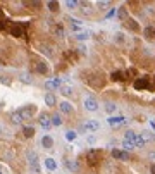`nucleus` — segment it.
<instances>
[{
	"instance_id": "72a5a7b5",
	"label": "nucleus",
	"mask_w": 155,
	"mask_h": 174,
	"mask_svg": "<svg viewBox=\"0 0 155 174\" xmlns=\"http://www.w3.org/2000/svg\"><path fill=\"white\" fill-rule=\"evenodd\" d=\"M110 78L114 79V81H119V79H122V73H119V71H117V73H112Z\"/></svg>"
},
{
	"instance_id": "7c9ffc66",
	"label": "nucleus",
	"mask_w": 155,
	"mask_h": 174,
	"mask_svg": "<svg viewBox=\"0 0 155 174\" xmlns=\"http://www.w3.org/2000/svg\"><path fill=\"white\" fill-rule=\"evenodd\" d=\"M76 136H78V134H76V131H73V129L66 131V138H67V140H69V141L76 140Z\"/></svg>"
},
{
	"instance_id": "c03bdc74",
	"label": "nucleus",
	"mask_w": 155,
	"mask_h": 174,
	"mask_svg": "<svg viewBox=\"0 0 155 174\" xmlns=\"http://www.w3.org/2000/svg\"><path fill=\"white\" fill-rule=\"evenodd\" d=\"M152 122H155V119H153V121H152Z\"/></svg>"
},
{
	"instance_id": "412c9836",
	"label": "nucleus",
	"mask_w": 155,
	"mask_h": 174,
	"mask_svg": "<svg viewBox=\"0 0 155 174\" xmlns=\"http://www.w3.org/2000/svg\"><path fill=\"white\" fill-rule=\"evenodd\" d=\"M60 93H62L64 96H71V95H73V86L62 85V86H60Z\"/></svg>"
},
{
	"instance_id": "2f4dec72",
	"label": "nucleus",
	"mask_w": 155,
	"mask_h": 174,
	"mask_svg": "<svg viewBox=\"0 0 155 174\" xmlns=\"http://www.w3.org/2000/svg\"><path fill=\"white\" fill-rule=\"evenodd\" d=\"M140 136L145 140V143H147V141H150L152 138H153V136H152V134H150V131H141V134H140Z\"/></svg>"
},
{
	"instance_id": "9d476101",
	"label": "nucleus",
	"mask_w": 155,
	"mask_h": 174,
	"mask_svg": "<svg viewBox=\"0 0 155 174\" xmlns=\"http://www.w3.org/2000/svg\"><path fill=\"white\" fill-rule=\"evenodd\" d=\"M45 105H47V107H55L57 105V96L52 92L45 93Z\"/></svg>"
},
{
	"instance_id": "2eb2a0df",
	"label": "nucleus",
	"mask_w": 155,
	"mask_h": 174,
	"mask_svg": "<svg viewBox=\"0 0 155 174\" xmlns=\"http://www.w3.org/2000/svg\"><path fill=\"white\" fill-rule=\"evenodd\" d=\"M148 79L147 78H141V79H136V81H134V88L136 90H145V88H148Z\"/></svg>"
},
{
	"instance_id": "f257e3e1",
	"label": "nucleus",
	"mask_w": 155,
	"mask_h": 174,
	"mask_svg": "<svg viewBox=\"0 0 155 174\" xmlns=\"http://www.w3.org/2000/svg\"><path fill=\"white\" fill-rule=\"evenodd\" d=\"M35 112H36V105L30 104V105H26V107L19 109V114H21L22 121H28V119H33Z\"/></svg>"
},
{
	"instance_id": "9b49d317",
	"label": "nucleus",
	"mask_w": 155,
	"mask_h": 174,
	"mask_svg": "<svg viewBox=\"0 0 155 174\" xmlns=\"http://www.w3.org/2000/svg\"><path fill=\"white\" fill-rule=\"evenodd\" d=\"M112 157H114L115 160H129V153L128 152H121V150H117V148L112 150Z\"/></svg>"
},
{
	"instance_id": "f03ea898",
	"label": "nucleus",
	"mask_w": 155,
	"mask_h": 174,
	"mask_svg": "<svg viewBox=\"0 0 155 174\" xmlns=\"http://www.w3.org/2000/svg\"><path fill=\"white\" fill-rule=\"evenodd\" d=\"M28 160H30V167L35 174H40V160H38L36 152H28Z\"/></svg>"
},
{
	"instance_id": "4468645a",
	"label": "nucleus",
	"mask_w": 155,
	"mask_h": 174,
	"mask_svg": "<svg viewBox=\"0 0 155 174\" xmlns=\"http://www.w3.org/2000/svg\"><path fill=\"white\" fill-rule=\"evenodd\" d=\"M126 121V117H122V115H117V117H114V115H110V117L107 119V122L110 124V126H119V124H122V122Z\"/></svg>"
},
{
	"instance_id": "4be33fe9",
	"label": "nucleus",
	"mask_w": 155,
	"mask_h": 174,
	"mask_svg": "<svg viewBox=\"0 0 155 174\" xmlns=\"http://www.w3.org/2000/svg\"><path fill=\"white\" fill-rule=\"evenodd\" d=\"M133 143H134V148H143L145 145H147V143H145V140L140 136V134H136V138L133 140Z\"/></svg>"
},
{
	"instance_id": "7ed1b4c3",
	"label": "nucleus",
	"mask_w": 155,
	"mask_h": 174,
	"mask_svg": "<svg viewBox=\"0 0 155 174\" xmlns=\"http://www.w3.org/2000/svg\"><path fill=\"white\" fill-rule=\"evenodd\" d=\"M83 105L88 112H96L98 111V102L93 98V96H86L85 100H83Z\"/></svg>"
},
{
	"instance_id": "6ab92c4d",
	"label": "nucleus",
	"mask_w": 155,
	"mask_h": 174,
	"mask_svg": "<svg viewBox=\"0 0 155 174\" xmlns=\"http://www.w3.org/2000/svg\"><path fill=\"white\" fill-rule=\"evenodd\" d=\"M143 36L145 38H148V40H152V38L155 36V30H153V26H147L143 30Z\"/></svg>"
},
{
	"instance_id": "473e14b6",
	"label": "nucleus",
	"mask_w": 155,
	"mask_h": 174,
	"mask_svg": "<svg viewBox=\"0 0 155 174\" xmlns=\"http://www.w3.org/2000/svg\"><path fill=\"white\" fill-rule=\"evenodd\" d=\"M76 38H78V40H88V38H90V33H88V31H83V33H78V35H76Z\"/></svg>"
},
{
	"instance_id": "f704fd0d",
	"label": "nucleus",
	"mask_w": 155,
	"mask_h": 174,
	"mask_svg": "<svg viewBox=\"0 0 155 174\" xmlns=\"http://www.w3.org/2000/svg\"><path fill=\"white\" fill-rule=\"evenodd\" d=\"M128 22H129V28H131V30H134V31H138V30H140V28H138V24L133 21V19H129Z\"/></svg>"
},
{
	"instance_id": "c756f323",
	"label": "nucleus",
	"mask_w": 155,
	"mask_h": 174,
	"mask_svg": "<svg viewBox=\"0 0 155 174\" xmlns=\"http://www.w3.org/2000/svg\"><path fill=\"white\" fill-rule=\"evenodd\" d=\"M11 33H12V35H14V36H22V35H24V31H22V30H21V28L14 26V28H12V30H11Z\"/></svg>"
},
{
	"instance_id": "a211bd4d",
	"label": "nucleus",
	"mask_w": 155,
	"mask_h": 174,
	"mask_svg": "<svg viewBox=\"0 0 155 174\" xmlns=\"http://www.w3.org/2000/svg\"><path fill=\"white\" fill-rule=\"evenodd\" d=\"M22 134H24V138H33L35 136V128L33 126H24L22 128Z\"/></svg>"
},
{
	"instance_id": "ea45409f",
	"label": "nucleus",
	"mask_w": 155,
	"mask_h": 174,
	"mask_svg": "<svg viewBox=\"0 0 155 174\" xmlns=\"http://www.w3.org/2000/svg\"><path fill=\"white\" fill-rule=\"evenodd\" d=\"M78 50H79V52H81V54H85V52H86V47H83V45H81V47L78 48Z\"/></svg>"
},
{
	"instance_id": "f8f14e48",
	"label": "nucleus",
	"mask_w": 155,
	"mask_h": 174,
	"mask_svg": "<svg viewBox=\"0 0 155 174\" xmlns=\"http://www.w3.org/2000/svg\"><path fill=\"white\" fill-rule=\"evenodd\" d=\"M66 167L71 171V172H78V171H79V164H78V160H74V159H67Z\"/></svg>"
},
{
	"instance_id": "423d86ee",
	"label": "nucleus",
	"mask_w": 155,
	"mask_h": 174,
	"mask_svg": "<svg viewBox=\"0 0 155 174\" xmlns=\"http://www.w3.org/2000/svg\"><path fill=\"white\" fill-rule=\"evenodd\" d=\"M62 86V79L60 78H54V79H48V81H45V88L47 90H57Z\"/></svg>"
},
{
	"instance_id": "ddd939ff",
	"label": "nucleus",
	"mask_w": 155,
	"mask_h": 174,
	"mask_svg": "<svg viewBox=\"0 0 155 174\" xmlns=\"http://www.w3.org/2000/svg\"><path fill=\"white\" fill-rule=\"evenodd\" d=\"M41 147L47 148V150H50V148L54 147V138H52L50 134H45V136L41 138Z\"/></svg>"
},
{
	"instance_id": "c85d7f7f",
	"label": "nucleus",
	"mask_w": 155,
	"mask_h": 174,
	"mask_svg": "<svg viewBox=\"0 0 155 174\" xmlns=\"http://www.w3.org/2000/svg\"><path fill=\"white\" fill-rule=\"evenodd\" d=\"M54 33H55L59 38H64V35H66V33H64V28L62 26H55V28H54Z\"/></svg>"
},
{
	"instance_id": "5701e85b",
	"label": "nucleus",
	"mask_w": 155,
	"mask_h": 174,
	"mask_svg": "<svg viewBox=\"0 0 155 174\" xmlns=\"http://www.w3.org/2000/svg\"><path fill=\"white\" fill-rule=\"evenodd\" d=\"M36 73L47 74V73H48V66H47L45 62H38V64H36Z\"/></svg>"
},
{
	"instance_id": "6e6552de",
	"label": "nucleus",
	"mask_w": 155,
	"mask_h": 174,
	"mask_svg": "<svg viewBox=\"0 0 155 174\" xmlns=\"http://www.w3.org/2000/svg\"><path fill=\"white\" fill-rule=\"evenodd\" d=\"M98 159H100L98 150H90V152L86 153V160H88V164H92V166H95V164L98 162Z\"/></svg>"
},
{
	"instance_id": "4c0bfd02",
	"label": "nucleus",
	"mask_w": 155,
	"mask_h": 174,
	"mask_svg": "<svg viewBox=\"0 0 155 174\" xmlns=\"http://www.w3.org/2000/svg\"><path fill=\"white\" fill-rule=\"evenodd\" d=\"M0 81L4 83V85H11V79H9V78H5V76H4V78H0Z\"/></svg>"
},
{
	"instance_id": "37998d69",
	"label": "nucleus",
	"mask_w": 155,
	"mask_h": 174,
	"mask_svg": "<svg viewBox=\"0 0 155 174\" xmlns=\"http://www.w3.org/2000/svg\"><path fill=\"white\" fill-rule=\"evenodd\" d=\"M0 174H4V172H2V169H0Z\"/></svg>"
},
{
	"instance_id": "79ce46f5",
	"label": "nucleus",
	"mask_w": 155,
	"mask_h": 174,
	"mask_svg": "<svg viewBox=\"0 0 155 174\" xmlns=\"http://www.w3.org/2000/svg\"><path fill=\"white\" fill-rule=\"evenodd\" d=\"M150 126H152V129L155 131V122H150Z\"/></svg>"
},
{
	"instance_id": "a878e982",
	"label": "nucleus",
	"mask_w": 155,
	"mask_h": 174,
	"mask_svg": "<svg viewBox=\"0 0 155 174\" xmlns=\"http://www.w3.org/2000/svg\"><path fill=\"white\" fill-rule=\"evenodd\" d=\"M19 79H21L22 83H24V85H31V83H33V78H31L30 74H21V76H19Z\"/></svg>"
},
{
	"instance_id": "aec40b11",
	"label": "nucleus",
	"mask_w": 155,
	"mask_h": 174,
	"mask_svg": "<svg viewBox=\"0 0 155 174\" xmlns=\"http://www.w3.org/2000/svg\"><path fill=\"white\" fill-rule=\"evenodd\" d=\"M45 167H47L48 171H55L57 169V162L54 159H50V157H48V159H45Z\"/></svg>"
},
{
	"instance_id": "a18cd8bd",
	"label": "nucleus",
	"mask_w": 155,
	"mask_h": 174,
	"mask_svg": "<svg viewBox=\"0 0 155 174\" xmlns=\"http://www.w3.org/2000/svg\"><path fill=\"white\" fill-rule=\"evenodd\" d=\"M153 157H155V153H153Z\"/></svg>"
},
{
	"instance_id": "20e7f679",
	"label": "nucleus",
	"mask_w": 155,
	"mask_h": 174,
	"mask_svg": "<svg viewBox=\"0 0 155 174\" xmlns=\"http://www.w3.org/2000/svg\"><path fill=\"white\" fill-rule=\"evenodd\" d=\"M83 129L88 131V133H95V131L100 129V122L95 121V119H90V121H86L85 124H83Z\"/></svg>"
},
{
	"instance_id": "a19ab883",
	"label": "nucleus",
	"mask_w": 155,
	"mask_h": 174,
	"mask_svg": "<svg viewBox=\"0 0 155 174\" xmlns=\"http://www.w3.org/2000/svg\"><path fill=\"white\" fill-rule=\"evenodd\" d=\"M150 172L155 174V164H152V166H150Z\"/></svg>"
},
{
	"instance_id": "1a4fd4ad",
	"label": "nucleus",
	"mask_w": 155,
	"mask_h": 174,
	"mask_svg": "<svg viewBox=\"0 0 155 174\" xmlns=\"http://www.w3.org/2000/svg\"><path fill=\"white\" fill-rule=\"evenodd\" d=\"M50 122H52V126L60 128V126H62V124H64L62 114H60V112H55V114H52V115H50Z\"/></svg>"
},
{
	"instance_id": "dca6fc26",
	"label": "nucleus",
	"mask_w": 155,
	"mask_h": 174,
	"mask_svg": "<svg viewBox=\"0 0 155 174\" xmlns=\"http://www.w3.org/2000/svg\"><path fill=\"white\" fill-rule=\"evenodd\" d=\"M11 122H14V124H22V117H21V114H19V111H14L11 114Z\"/></svg>"
},
{
	"instance_id": "39448f33",
	"label": "nucleus",
	"mask_w": 155,
	"mask_h": 174,
	"mask_svg": "<svg viewBox=\"0 0 155 174\" xmlns=\"http://www.w3.org/2000/svg\"><path fill=\"white\" fill-rule=\"evenodd\" d=\"M38 122H40V126L43 128L45 131H48V129L52 128V122H50V114H47V112L40 114V119H38Z\"/></svg>"
},
{
	"instance_id": "cd10ccee",
	"label": "nucleus",
	"mask_w": 155,
	"mask_h": 174,
	"mask_svg": "<svg viewBox=\"0 0 155 174\" xmlns=\"http://www.w3.org/2000/svg\"><path fill=\"white\" fill-rule=\"evenodd\" d=\"M66 7L71 9V11H74L76 7H79V2H76V0H67V2H66Z\"/></svg>"
},
{
	"instance_id": "e433bc0d",
	"label": "nucleus",
	"mask_w": 155,
	"mask_h": 174,
	"mask_svg": "<svg viewBox=\"0 0 155 174\" xmlns=\"http://www.w3.org/2000/svg\"><path fill=\"white\" fill-rule=\"evenodd\" d=\"M96 7H107V5H109V2H96Z\"/></svg>"
},
{
	"instance_id": "393cba45",
	"label": "nucleus",
	"mask_w": 155,
	"mask_h": 174,
	"mask_svg": "<svg viewBox=\"0 0 155 174\" xmlns=\"http://www.w3.org/2000/svg\"><path fill=\"white\" fill-rule=\"evenodd\" d=\"M105 111H107L109 114H114V112L117 111V105H115L114 102H107V104H105Z\"/></svg>"
},
{
	"instance_id": "bb28decb",
	"label": "nucleus",
	"mask_w": 155,
	"mask_h": 174,
	"mask_svg": "<svg viewBox=\"0 0 155 174\" xmlns=\"http://www.w3.org/2000/svg\"><path fill=\"white\" fill-rule=\"evenodd\" d=\"M134 138H136V133H134V131H131V129H128L124 133V140H128V141H133Z\"/></svg>"
},
{
	"instance_id": "0eeeda50",
	"label": "nucleus",
	"mask_w": 155,
	"mask_h": 174,
	"mask_svg": "<svg viewBox=\"0 0 155 174\" xmlns=\"http://www.w3.org/2000/svg\"><path fill=\"white\" fill-rule=\"evenodd\" d=\"M59 111H60V114H73L74 107H73V104H71V102L64 100V102H60V104H59Z\"/></svg>"
},
{
	"instance_id": "f3484780",
	"label": "nucleus",
	"mask_w": 155,
	"mask_h": 174,
	"mask_svg": "<svg viewBox=\"0 0 155 174\" xmlns=\"http://www.w3.org/2000/svg\"><path fill=\"white\" fill-rule=\"evenodd\" d=\"M47 7H48V11H50V12H57V11H59V7H60V4H59V2H55V0H48Z\"/></svg>"
},
{
	"instance_id": "b1692460",
	"label": "nucleus",
	"mask_w": 155,
	"mask_h": 174,
	"mask_svg": "<svg viewBox=\"0 0 155 174\" xmlns=\"http://www.w3.org/2000/svg\"><path fill=\"white\" fill-rule=\"evenodd\" d=\"M122 148H124V152H129V150H133L134 148V143L133 141H128V140H122Z\"/></svg>"
},
{
	"instance_id": "58836bf2",
	"label": "nucleus",
	"mask_w": 155,
	"mask_h": 174,
	"mask_svg": "<svg viewBox=\"0 0 155 174\" xmlns=\"http://www.w3.org/2000/svg\"><path fill=\"white\" fill-rule=\"evenodd\" d=\"M86 140H88V143H90V145H93V143L96 141V140H95V136H88Z\"/></svg>"
},
{
	"instance_id": "c9c22d12",
	"label": "nucleus",
	"mask_w": 155,
	"mask_h": 174,
	"mask_svg": "<svg viewBox=\"0 0 155 174\" xmlns=\"http://www.w3.org/2000/svg\"><path fill=\"white\" fill-rule=\"evenodd\" d=\"M115 41H119V43H121V41H124V35L117 33V35H115Z\"/></svg>"
}]
</instances>
